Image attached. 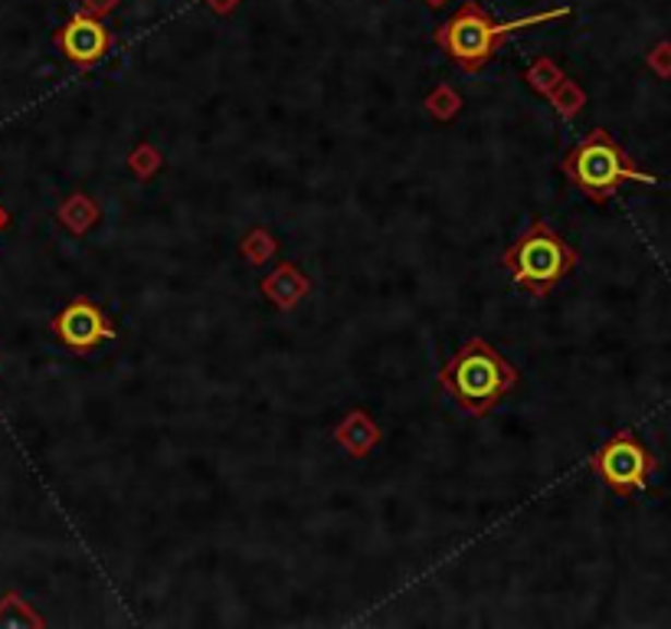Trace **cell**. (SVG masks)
Listing matches in <instances>:
<instances>
[{"label":"cell","instance_id":"obj_1","mask_svg":"<svg viewBox=\"0 0 671 629\" xmlns=\"http://www.w3.org/2000/svg\"><path fill=\"white\" fill-rule=\"evenodd\" d=\"M517 380L520 370L507 364L504 354L484 337H468L439 370V383L448 390L455 406L475 419L498 410V403L511 387H517Z\"/></svg>","mask_w":671,"mask_h":629},{"label":"cell","instance_id":"obj_2","mask_svg":"<svg viewBox=\"0 0 671 629\" xmlns=\"http://www.w3.org/2000/svg\"><path fill=\"white\" fill-rule=\"evenodd\" d=\"M570 7H550V10H537L517 20H491L475 0H465L439 29H435V43L445 49V56L465 69V72H478L491 62V56L498 52V46L520 29H530L537 23L566 16Z\"/></svg>","mask_w":671,"mask_h":629},{"label":"cell","instance_id":"obj_3","mask_svg":"<svg viewBox=\"0 0 671 629\" xmlns=\"http://www.w3.org/2000/svg\"><path fill=\"white\" fill-rule=\"evenodd\" d=\"M560 170L566 174V180L592 203H606L609 197L619 193L622 183L635 180V183H648L655 187L658 180L645 170H638L632 164V157L622 151V144L606 131V128H592L589 134H583L566 157L560 161Z\"/></svg>","mask_w":671,"mask_h":629},{"label":"cell","instance_id":"obj_4","mask_svg":"<svg viewBox=\"0 0 671 629\" xmlns=\"http://www.w3.org/2000/svg\"><path fill=\"white\" fill-rule=\"evenodd\" d=\"M579 262V252L550 223L530 219V226L501 252V265L511 282L527 288L534 298H547Z\"/></svg>","mask_w":671,"mask_h":629},{"label":"cell","instance_id":"obj_5","mask_svg":"<svg viewBox=\"0 0 671 629\" xmlns=\"http://www.w3.org/2000/svg\"><path fill=\"white\" fill-rule=\"evenodd\" d=\"M589 465L612 495L632 498L635 491L648 485L655 472V455L645 449V442L632 429H619L592 452Z\"/></svg>","mask_w":671,"mask_h":629},{"label":"cell","instance_id":"obj_6","mask_svg":"<svg viewBox=\"0 0 671 629\" xmlns=\"http://www.w3.org/2000/svg\"><path fill=\"white\" fill-rule=\"evenodd\" d=\"M52 334L59 337V344L72 354H88L95 351L101 341H111L118 337V328L111 324V318L88 298V295H79L72 298L56 318H52Z\"/></svg>","mask_w":671,"mask_h":629},{"label":"cell","instance_id":"obj_7","mask_svg":"<svg viewBox=\"0 0 671 629\" xmlns=\"http://www.w3.org/2000/svg\"><path fill=\"white\" fill-rule=\"evenodd\" d=\"M56 46L59 52L72 62V66H95L108 56L111 49V29L95 20V16H85V13H75L59 33H56Z\"/></svg>","mask_w":671,"mask_h":629},{"label":"cell","instance_id":"obj_8","mask_svg":"<svg viewBox=\"0 0 671 629\" xmlns=\"http://www.w3.org/2000/svg\"><path fill=\"white\" fill-rule=\"evenodd\" d=\"M259 292L265 295V301H272L278 311H291L301 298L311 295V278L295 265V262H281L275 265L262 282Z\"/></svg>","mask_w":671,"mask_h":629},{"label":"cell","instance_id":"obj_9","mask_svg":"<svg viewBox=\"0 0 671 629\" xmlns=\"http://www.w3.org/2000/svg\"><path fill=\"white\" fill-rule=\"evenodd\" d=\"M334 442L350 455V459H363L373 452V446L380 442V426L367 410H350L337 426H334Z\"/></svg>","mask_w":671,"mask_h":629},{"label":"cell","instance_id":"obj_10","mask_svg":"<svg viewBox=\"0 0 671 629\" xmlns=\"http://www.w3.org/2000/svg\"><path fill=\"white\" fill-rule=\"evenodd\" d=\"M98 216H101V210H98V203H95L88 193H72V197L62 200L59 210H56V219H59L72 236H85V233L98 223Z\"/></svg>","mask_w":671,"mask_h":629},{"label":"cell","instance_id":"obj_11","mask_svg":"<svg viewBox=\"0 0 671 629\" xmlns=\"http://www.w3.org/2000/svg\"><path fill=\"white\" fill-rule=\"evenodd\" d=\"M275 252H278V239L265 226H255L239 239V256L249 265H265L268 259H275Z\"/></svg>","mask_w":671,"mask_h":629},{"label":"cell","instance_id":"obj_12","mask_svg":"<svg viewBox=\"0 0 671 629\" xmlns=\"http://www.w3.org/2000/svg\"><path fill=\"white\" fill-rule=\"evenodd\" d=\"M426 111H429V118H435V121H452V118L462 111V95H458L448 82H439V85L426 95Z\"/></svg>","mask_w":671,"mask_h":629},{"label":"cell","instance_id":"obj_13","mask_svg":"<svg viewBox=\"0 0 671 629\" xmlns=\"http://www.w3.org/2000/svg\"><path fill=\"white\" fill-rule=\"evenodd\" d=\"M566 75H563V69L550 59V56H537L527 69H524V82L534 88V92H540V95H547L556 82H563Z\"/></svg>","mask_w":671,"mask_h":629},{"label":"cell","instance_id":"obj_14","mask_svg":"<svg viewBox=\"0 0 671 629\" xmlns=\"http://www.w3.org/2000/svg\"><path fill=\"white\" fill-rule=\"evenodd\" d=\"M124 164H128V170L137 177V180H151L157 170H160V164H164V157H160V151L151 144V141H137L131 151H128V157H124Z\"/></svg>","mask_w":671,"mask_h":629},{"label":"cell","instance_id":"obj_15","mask_svg":"<svg viewBox=\"0 0 671 629\" xmlns=\"http://www.w3.org/2000/svg\"><path fill=\"white\" fill-rule=\"evenodd\" d=\"M547 98H550V105L556 108V115H560V118H573V115L586 105V92H583L573 79L556 82V85L547 92Z\"/></svg>","mask_w":671,"mask_h":629},{"label":"cell","instance_id":"obj_16","mask_svg":"<svg viewBox=\"0 0 671 629\" xmlns=\"http://www.w3.org/2000/svg\"><path fill=\"white\" fill-rule=\"evenodd\" d=\"M118 3H121V0H79V13L101 20V16H108Z\"/></svg>","mask_w":671,"mask_h":629},{"label":"cell","instance_id":"obj_17","mask_svg":"<svg viewBox=\"0 0 671 629\" xmlns=\"http://www.w3.org/2000/svg\"><path fill=\"white\" fill-rule=\"evenodd\" d=\"M203 3H206L213 13H219V16H229V13H232L242 0H203Z\"/></svg>","mask_w":671,"mask_h":629},{"label":"cell","instance_id":"obj_18","mask_svg":"<svg viewBox=\"0 0 671 629\" xmlns=\"http://www.w3.org/2000/svg\"><path fill=\"white\" fill-rule=\"evenodd\" d=\"M7 223H10V213H7V210H3V206H0V229H3V226H7Z\"/></svg>","mask_w":671,"mask_h":629},{"label":"cell","instance_id":"obj_19","mask_svg":"<svg viewBox=\"0 0 671 629\" xmlns=\"http://www.w3.org/2000/svg\"><path fill=\"white\" fill-rule=\"evenodd\" d=\"M429 7H442V3H448V0H426Z\"/></svg>","mask_w":671,"mask_h":629}]
</instances>
